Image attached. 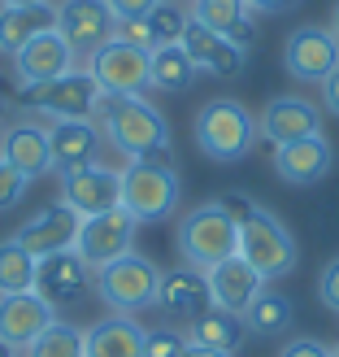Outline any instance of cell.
<instances>
[{"label":"cell","instance_id":"6da1fadb","mask_svg":"<svg viewBox=\"0 0 339 357\" xmlns=\"http://www.w3.org/2000/svg\"><path fill=\"white\" fill-rule=\"evenodd\" d=\"M100 131L127 162H166L170 122L144 96H100Z\"/></svg>","mask_w":339,"mask_h":357},{"label":"cell","instance_id":"7a4b0ae2","mask_svg":"<svg viewBox=\"0 0 339 357\" xmlns=\"http://www.w3.org/2000/svg\"><path fill=\"white\" fill-rule=\"evenodd\" d=\"M191 135H196V149H200L209 162H244L257 144V118L244 100L235 96H213L205 100L191 118Z\"/></svg>","mask_w":339,"mask_h":357},{"label":"cell","instance_id":"3957f363","mask_svg":"<svg viewBox=\"0 0 339 357\" xmlns=\"http://www.w3.org/2000/svg\"><path fill=\"white\" fill-rule=\"evenodd\" d=\"M178 253H183V266L209 275L213 266H222L226 257L239 253V222L218 205V201H205L196 205L187 218H178Z\"/></svg>","mask_w":339,"mask_h":357},{"label":"cell","instance_id":"277c9868","mask_svg":"<svg viewBox=\"0 0 339 357\" xmlns=\"http://www.w3.org/2000/svg\"><path fill=\"white\" fill-rule=\"evenodd\" d=\"M92 288L113 314L135 318L144 310H157V301H161V271H157L152 257L131 248L127 257H118V261L104 266V271L92 275Z\"/></svg>","mask_w":339,"mask_h":357},{"label":"cell","instance_id":"5b68a950","mask_svg":"<svg viewBox=\"0 0 339 357\" xmlns=\"http://www.w3.org/2000/svg\"><path fill=\"white\" fill-rule=\"evenodd\" d=\"M239 257L253 266L265 283H274V279H283V275L296 271L300 248H296V236L283 227L278 213H270L265 205H257L239 222Z\"/></svg>","mask_w":339,"mask_h":357},{"label":"cell","instance_id":"8992f818","mask_svg":"<svg viewBox=\"0 0 339 357\" xmlns=\"http://www.w3.org/2000/svg\"><path fill=\"white\" fill-rule=\"evenodd\" d=\"M122 209L135 222H161L178 209V174L166 162H127L122 166Z\"/></svg>","mask_w":339,"mask_h":357},{"label":"cell","instance_id":"52a82bcc","mask_svg":"<svg viewBox=\"0 0 339 357\" xmlns=\"http://www.w3.org/2000/svg\"><path fill=\"white\" fill-rule=\"evenodd\" d=\"M13 100L31 114H48L52 122L61 118H92L96 105H100V87L87 70H70L61 79H48V83H26L17 87Z\"/></svg>","mask_w":339,"mask_h":357},{"label":"cell","instance_id":"ba28073f","mask_svg":"<svg viewBox=\"0 0 339 357\" xmlns=\"http://www.w3.org/2000/svg\"><path fill=\"white\" fill-rule=\"evenodd\" d=\"M148 61H152V52H144V48L127 44L122 35H113L109 44L87 52V75L96 79L100 96H144L152 87Z\"/></svg>","mask_w":339,"mask_h":357},{"label":"cell","instance_id":"9c48e42d","mask_svg":"<svg viewBox=\"0 0 339 357\" xmlns=\"http://www.w3.org/2000/svg\"><path fill=\"white\" fill-rule=\"evenodd\" d=\"M135 218L127 209H109V213H96V218H83L79 227V240H74V253L87 261V271H104L109 261L118 257H127L131 248H135Z\"/></svg>","mask_w":339,"mask_h":357},{"label":"cell","instance_id":"30bf717a","mask_svg":"<svg viewBox=\"0 0 339 357\" xmlns=\"http://www.w3.org/2000/svg\"><path fill=\"white\" fill-rule=\"evenodd\" d=\"M283 66H287V75L296 83H317L331 79V70L339 66V40L331 35V26H296L287 35V44H283Z\"/></svg>","mask_w":339,"mask_h":357},{"label":"cell","instance_id":"8fae6325","mask_svg":"<svg viewBox=\"0 0 339 357\" xmlns=\"http://www.w3.org/2000/svg\"><path fill=\"white\" fill-rule=\"evenodd\" d=\"M57 178H61V205H70L79 218H96V213H109L122 205V170H109L96 162V166L70 170Z\"/></svg>","mask_w":339,"mask_h":357},{"label":"cell","instance_id":"7c38bea8","mask_svg":"<svg viewBox=\"0 0 339 357\" xmlns=\"http://www.w3.org/2000/svg\"><path fill=\"white\" fill-rule=\"evenodd\" d=\"M52 323H57V305L44 301L35 288L0 296V344H5V349H13V353L31 349Z\"/></svg>","mask_w":339,"mask_h":357},{"label":"cell","instance_id":"4fadbf2b","mask_svg":"<svg viewBox=\"0 0 339 357\" xmlns=\"http://www.w3.org/2000/svg\"><path fill=\"white\" fill-rule=\"evenodd\" d=\"M0 162L13 166L26 183L52 174L48 127L44 122H31V118H17V122H9V127H0Z\"/></svg>","mask_w":339,"mask_h":357},{"label":"cell","instance_id":"5bb4252c","mask_svg":"<svg viewBox=\"0 0 339 357\" xmlns=\"http://www.w3.org/2000/svg\"><path fill=\"white\" fill-rule=\"evenodd\" d=\"M257 135L270 139L274 149L309 139V135H322V109L309 105L305 96H270L261 118H257Z\"/></svg>","mask_w":339,"mask_h":357},{"label":"cell","instance_id":"9a60e30c","mask_svg":"<svg viewBox=\"0 0 339 357\" xmlns=\"http://www.w3.org/2000/svg\"><path fill=\"white\" fill-rule=\"evenodd\" d=\"M57 31L65 35V44L74 52H96L100 44H109L118 35V17L104 0H61L57 5Z\"/></svg>","mask_w":339,"mask_h":357},{"label":"cell","instance_id":"2e32d148","mask_svg":"<svg viewBox=\"0 0 339 357\" xmlns=\"http://www.w3.org/2000/svg\"><path fill=\"white\" fill-rule=\"evenodd\" d=\"M79 227H83V218L70 205H44L35 218H26L22 227L13 231V240L26 248V253L40 261V257H52V253H65V248H74V240H79Z\"/></svg>","mask_w":339,"mask_h":357},{"label":"cell","instance_id":"e0dca14e","mask_svg":"<svg viewBox=\"0 0 339 357\" xmlns=\"http://www.w3.org/2000/svg\"><path fill=\"white\" fill-rule=\"evenodd\" d=\"M74 57L79 52L65 44V35L52 26L44 35H35L31 44H22L13 52V75H17V87L26 83H48V79H61L74 70Z\"/></svg>","mask_w":339,"mask_h":357},{"label":"cell","instance_id":"ac0fdd59","mask_svg":"<svg viewBox=\"0 0 339 357\" xmlns=\"http://www.w3.org/2000/svg\"><path fill=\"white\" fill-rule=\"evenodd\" d=\"M100 139H104V131L96 127L92 118H61V122H48L52 170H57V174H70V170L96 166V162H100Z\"/></svg>","mask_w":339,"mask_h":357},{"label":"cell","instance_id":"d6986e66","mask_svg":"<svg viewBox=\"0 0 339 357\" xmlns=\"http://www.w3.org/2000/svg\"><path fill=\"white\" fill-rule=\"evenodd\" d=\"M187 48V57L191 66L200 70V75H218V79H230V75H239V70L248 66V52L239 44H230L226 35L218 31H209L200 26L196 17H187V26H183V40H178Z\"/></svg>","mask_w":339,"mask_h":357},{"label":"cell","instance_id":"ffe728a7","mask_svg":"<svg viewBox=\"0 0 339 357\" xmlns=\"http://www.w3.org/2000/svg\"><path fill=\"white\" fill-rule=\"evenodd\" d=\"M87 288H92V271H87V261L74 248L40 257V266H35V292L52 301V305H74Z\"/></svg>","mask_w":339,"mask_h":357},{"label":"cell","instance_id":"44dd1931","mask_svg":"<svg viewBox=\"0 0 339 357\" xmlns=\"http://www.w3.org/2000/svg\"><path fill=\"white\" fill-rule=\"evenodd\" d=\"M335 166V149L326 135H309V139H296V144H283L274 153V174L283 178L287 188H309L317 178H326Z\"/></svg>","mask_w":339,"mask_h":357},{"label":"cell","instance_id":"7402d4cb","mask_svg":"<svg viewBox=\"0 0 339 357\" xmlns=\"http://www.w3.org/2000/svg\"><path fill=\"white\" fill-rule=\"evenodd\" d=\"M205 279H209V292H213V310H226V314H235V318H244V310L253 305V296L265 288V279L239 253L226 257L222 266H213Z\"/></svg>","mask_w":339,"mask_h":357},{"label":"cell","instance_id":"603a6c76","mask_svg":"<svg viewBox=\"0 0 339 357\" xmlns=\"http://www.w3.org/2000/svg\"><path fill=\"white\" fill-rule=\"evenodd\" d=\"M166 314L174 318H200L213 310V292H209V279L191 266H178V271H161V301H157Z\"/></svg>","mask_w":339,"mask_h":357},{"label":"cell","instance_id":"cb8c5ba5","mask_svg":"<svg viewBox=\"0 0 339 357\" xmlns=\"http://www.w3.org/2000/svg\"><path fill=\"white\" fill-rule=\"evenodd\" d=\"M148 344V331L127 314H113L104 323L87 327L83 335V357H148L144 353Z\"/></svg>","mask_w":339,"mask_h":357},{"label":"cell","instance_id":"d4e9b609","mask_svg":"<svg viewBox=\"0 0 339 357\" xmlns=\"http://www.w3.org/2000/svg\"><path fill=\"white\" fill-rule=\"evenodd\" d=\"M57 26V5H0V52L13 57L22 44H31L35 35H44Z\"/></svg>","mask_w":339,"mask_h":357},{"label":"cell","instance_id":"484cf974","mask_svg":"<svg viewBox=\"0 0 339 357\" xmlns=\"http://www.w3.org/2000/svg\"><path fill=\"white\" fill-rule=\"evenodd\" d=\"M191 17L200 26L226 35V40L239 44V48H248L257 40V22H253L248 0H191Z\"/></svg>","mask_w":339,"mask_h":357},{"label":"cell","instance_id":"4316f807","mask_svg":"<svg viewBox=\"0 0 339 357\" xmlns=\"http://www.w3.org/2000/svg\"><path fill=\"white\" fill-rule=\"evenodd\" d=\"M292 318H296L292 296L265 283V288L253 296V305L244 310V327L253 331V335H283V331L292 327Z\"/></svg>","mask_w":339,"mask_h":357},{"label":"cell","instance_id":"83f0119b","mask_svg":"<svg viewBox=\"0 0 339 357\" xmlns=\"http://www.w3.org/2000/svg\"><path fill=\"white\" fill-rule=\"evenodd\" d=\"M148 75H152V87H157V92L178 96V92H187V87L200 79V70L191 66V57H187L183 44H161V48H152Z\"/></svg>","mask_w":339,"mask_h":357},{"label":"cell","instance_id":"f1b7e54d","mask_svg":"<svg viewBox=\"0 0 339 357\" xmlns=\"http://www.w3.org/2000/svg\"><path fill=\"white\" fill-rule=\"evenodd\" d=\"M187 340H191V344H205V349L235 353L239 340H244V318L226 314V310H209V314H200V318H191Z\"/></svg>","mask_w":339,"mask_h":357},{"label":"cell","instance_id":"f546056e","mask_svg":"<svg viewBox=\"0 0 339 357\" xmlns=\"http://www.w3.org/2000/svg\"><path fill=\"white\" fill-rule=\"evenodd\" d=\"M35 261L13 236L0 240V296H13V292H31L35 288Z\"/></svg>","mask_w":339,"mask_h":357},{"label":"cell","instance_id":"4dcf8cb0","mask_svg":"<svg viewBox=\"0 0 339 357\" xmlns=\"http://www.w3.org/2000/svg\"><path fill=\"white\" fill-rule=\"evenodd\" d=\"M83 335L87 331H79L74 323H61L57 318L40 340H35L31 349H22L17 357H83Z\"/></svg>","mask_w":339,"mask_h":357},{"label":"cell","instance_id":"1f68e13d","mask_svg":"<svg viewBox=\"0 0 339 357\" xmlns=\"http://www.w3.org/2000/svg\"><path fill=\"white\" fill-rule=\"evenodd\" d=\"M187 17L191 13H183L174 5V0H161L152 13H148V31H152V40H157V48L161 44H178L183 40V26H187Z\"/></svg>","mask_w":339,"mask_h":357},{"label":"cell","instance_id":"d6a6232c","mask_svg":"<svg viewBox=\"0 0 339 357\" xmlns=\"http://www.w3.org/2000/svg\"><path fill=\"white\" fill-rule=\"evenodd\" d=\"M26 178L22 174H17L13 166H5V162H0V213H5V209H17V205H22V196H26Z\"/></svg>","mask_w":339,"mask_h":357},{"label":"cell","instance_id":"836d02e7","mask_svg":"<svg viewBox=\"0 0 339 357\" xmlns=\"http://www.w3.org/2000/svg\"><path fill=\"white\" fill-rule=\"evenodd\" d=\"M317 296H322V305L331 314H339V257H331L322 266V275H317Z\"/></svg>","mask_w":339,"mask_h":357},{"label":"cell","instance_id":"e575fe53","mask_svg":"<svg viewBox=\"0 0 339 357\" xmlns=\"http://www.w3.org/2000/svg\"><path fill=\"white\" fill-rule=\"evenodd\" d=\"M183 335H178V331H148V344H144V353L148 357H178V353H183Z\"/></svg>","mask_w":339,"mask_h":357},{"label":"cell","instance_id":"d590c367","mask_svg":"<svg viewBox=\"0 0 339 357\" xmlns=\"http://www.w3.org/2000/svg\"><path fill=\"white\" fill-rule=\"evenodd\" d=\"M104 5L113 9V17L118 22H135V17H148L161 0H104Z\"/></svg>","mask_w":339,"mask_h":357},{"label":"cell","instance_id":"8d00e7d4","mask_svg":"<svg viewBox=\"0 0 339 357\" xmlns=\"http://www.w3.org/2000/svg\"><path fill=\"white\" fill-rule=\"evenodd\" d=\"M118 35H122V40H127V44L144 48V52H152V48H157L152 31H148V17H135V22H118Z\"/></svg>","mask_w":339,"mask_h":357},{"label":"cell","instance_id":"74e56055","mask_svg":"<svg viewBox=\"0 0 339 357\" xmlns=\"http://www.w3.org/2000/svg\"><path fill=\"white\" fill-rule=\"evenodd\" d=\"M278 357H331V349H326L322 340H313V335H296V340L283 344Z\"/></svg>","mask_w":339,"mask_h":357},{"label":"cell","instance_id":"f35d334b","mask_svg":"<svg viewBox=\"0 0 339 357\" xmlns=\"http://www.w3.org/2000/svg\"><path fill=\"white\" fill-rule=\"evenodd\" d=\"M218 205H222V209H226V213H230L235 222H244L248 213L257 209V201H253L248 192H222V196H218Z\"/></svg>","mask_w":339,"mask_h":357},{"label":"cell","instance_id":"ab89813d","mask_svg":"<svg viewBox=\"0 0 339 357\" xmlns=\"http://www.w3.org/2000/svg\"><path fill=\"white\" fill-rule=\"evenodd\" d=\"M322 105H326V114L339 118V66L331 70V79H322Z\"/></svg>","mask_w":339,"mask_h":357},{"label":"cell","instance_id":"60d3db41","mask_svg":"<svg viewBox=\"0 0 339 357\" xmlns=\"http://www.w3.org/2000/svg\"><path fill=\"white\" fill-rule=\"evenodd\" d=\"M296 5H300V0H248V9H253V13H287Z\"/></svg>","mask_w":339,"mask_h":357},{"label":"cell","instance_id":"b9f144b4","mask_svg":"<svg viewBox=\"0 0 339 357\" xmlns=\"http://www.w3.org/2000/svg\"><path fill=\"white\" fill-rule=\"evenodd\" d=\"M178 357H230V353H222V349H205V344H191V340H187Z\"/></svg>","mask_w":339,"mask_h":357},{"label":"cell","instance_id":"7bdbcfd3","mask_svg":"<svg viewBox=\"0 0 339 357\" xmlns=\"http://www.w3.org/2000/svg\"><path fill=\"white\" fill-rule=\"evenodd\" d=\"M331 35L339 40V0H335V9H331Z\"/></svg>","mask_w":339,"mask_h":357},{"label":"cell","instance_id":"ee69618b","mask_svg":"<svg viewBox=\"0 0 339 357\" xmlns=\"http://www.w3.org/2000/svg\"><path fill=\"white\" fill-rule=\"evenodd\" d=\"M0 5H40V0H0Z\"/></svg>","mask_w":339,"mask_h":357},{"label":"cell","instance_id":"f6af8a7d","mask_svg":"<svg viewBox=\"0 0 339 357\" xmlns=\"http://www.w3.org/2000/svg\"><path fill=\"white\" fill-rule=\"evenodd\" d=\"M0 357H17V353H13V349H5V344H0Z\"/></svg>","mask_w":339,"mask_h":357},{"label":"cell","instance_id":"bcb514c9","mask_svg":"<svg viewBox=\"0 0 339 357\" xmlns=\"http://www.w3.org/2000/svg\"><path fill=\"white\" fill-rule=\"evenodd\" d=\"M5 105H9V100H5V92H0V118H5Z\"/></svg>","mask_w":339,"mask_h":357},{"label":"cell","instance_id":"7dc6e473","mask_svg":"<svg viewBox=\"0 0 339 357\" xmlns=\"http://www.w3.org/2000/svg\"><path fill=\"white\" fill-rule=\"evenodd\" d=\"M331 357H339V344H335V349H331Z\"/></svg>","mask_w":339,"mask_h":357}]
</instances>
